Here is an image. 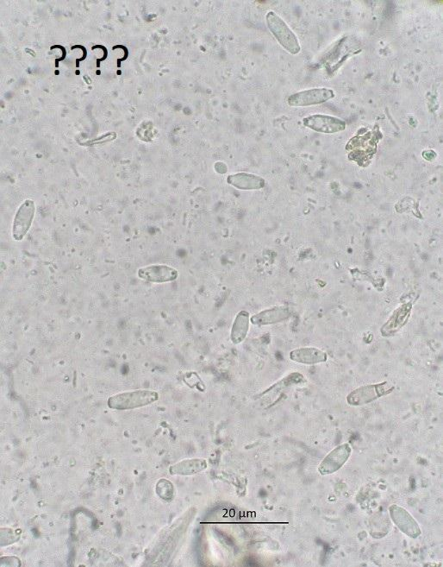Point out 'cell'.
Segmentation results:
<instances>
[{
	"label": "cell",
	"instance_id": "10",
	"mask_svg": "<svg viewBox=\"0 0 443 567\" xmlns=\"http://www.w3.org/2000/svg\"><path fill=\"white\" fill-rule=\"evenodd\" d=\"M291 315V310L286 307H275L263 310V311L253 315L251 323L256 326H270L282 321L289 320Z\"/></svg>",
	"mask_w": 443,
	"mask_h": 567
},
{
	"label": "cell",
	"instance_id": "7",
	"mask_svg": "<svg viewBox=\"0 0 443 567\" xmlns=\"http://www.w3.org/2000/svg\"><path fill=\"white\" fill-rule=\"evenodd\" d=\"M389 513L393 523L409 537L418 539L422 535V530L418 521L406 509L399 505L393 504L389 508Z\"/></svg>",
	"mask_w": 443,
	"mask_h": 567
},
{
	"label": "cell",
	"instance_id": "9",
	"mask_svg": "<svg viewBox=\"0 0 443 567\" xmlns=\"http://www.w3.org/2000/svg\"><path fill=\"white\" fill-rule=\"evenodd\" d=\"M138 277L145 281L154 283H166L176 281L178 271L173 267L165 264H157L142 268L138 272Z\"/></svg>",
	"mask_w": 443,
	"mask_h": 567
},
{
	"label": "cell",
	"instance_id": "1",
	"mask_svg": "<svg viewBox=\"0 0 443 567\" xmlns=\"http://www.w3.org/2000/svg\"><path fill=\"white\" fill-rule=\"evenodd\" d=\"M159 399L157 392L139 389V391L119 393L108 399L107 405L115 410H131L150 405Z\"/></svg>",
	"mask_w": 443,
	"mask_h": 567
},
{
	"label": "cell",
	"instance_id": "14",
	"mask_svg": "<svg viewBox=\"0 0 443 567\" xmlns=\"http://www.w3.org/2000/svg\"><path fill=\"white\" fill-rule=\"evenodd\" d=\"M208 464L206 460H185L170 467L169 474L172 476H192L200 474L206 470Z\"/></svg>",
	"mask_w": 443,
	"mask_h": 567
},
{
	"label": "cell",
	"instance_id": "6",
	"mask_svg": "<svg viewBox=\"0 0 443 567\" xmlns=\"http://www.w3.org/2000/svg\"><path fill=\"white\" fill-rule=\"evenodd\" d=\"M304 126L320 133H338L346 129L345 121L331 115H314L303 119Z\"/></svg>",
	"mask_w": 443,
	"mask_h": 567
},
{
	"label": "cell",
	"instance_id": "16",
	"mask_svg": "<svg viewBox=\"0 0 443 567\" xmlns=\"http://www.w3.org/2000/svg\"><path fill=\"white\" fill-rule=\"evenodd\" d=\"M157 496L166 502H171L174 497V486L168 480L161 479L155 487Z\"/></svg>",
	"mask_w": 443,
	"mask_h": 567
},
{
	"label": "cell",
	"instance_id": "5",
	"mask_svg": "<svg viewBox=\"0 0 443 567\" xmlns=\"http://www.w3.org/2000/svg\"><path fill=\"white\" fill-rule=\"evenodd\" d=\"M36 214V204L32 200H26L18 209L13 225V237L21 241L27 235Z\"/></svg>",
	"mask_w": 443,
	"mask_h": 567
},
{
	"label": "cell",
	"instance_id": "4",
	"mask_svg": "<svg viewBox=\"0 0 443 567\" xmlns=\"http://www.w3.org/2000/svg\"><path fill=\"white\" fill-rule=\"evenodd\" d=\"M335 96L334 90L331 89H312L291 94L287 99V103L293 107H310L324 104L335 98Z\"/></svg>",
	"mask_w": 443,
	"mask_h": 567
},
{
	"label": "cell",
	"instance_id": "13",
	"mask_svg": "<svg viewBox=\"0 0 443 567\" xmlns=\"http://www.w3.org/2000/svg\"><path fill=\"white\" fill-rule=\"evenodd\" d=\"M227 183L241 190H256L265 187V180L253 174L237 173L229 176Z\"/></svg>",
	"mask_w": 443,
	"mask_h": 567
},
{
	"label": "cell",
	"instance_id": "11",
	"mask_svg": "<svg viewBox=\"0 0 443 567\" xmlns=\"http://www.w3.org/2000/svg\"><path fill=\"white\" fill-rule=\"evenodd\" d=\"M289 358L291 361L302 365H317L328 360V355L325 351L316 347H301L291 351Z\"/></svg>",
	"mask_w": 443,
	"mask_h": 567
},
{
	"label": "cell",
	"instance_id": "12",
	"mask_svg": "<svg viewBox=\"0 0 443 567\" xmlns=\"http://www.w3.org/2000/svg\"><path fill=\"white\" fill-rule=\"evenodd\" d=\"M411 306L410 304L404 305L402 307L397 308L388 322L382 327L381 334L384 337H389V336L399 332L407 323L409 317L411 315Z\"/></svg>",
	"mask_w": 443,
	"mask_h": 567
},
{
	"label": "cell",
	"instance_id": "2",
	"mask_svg": "<svg viewBox=\"0 0 443 567\" xmlns=\"http://www.w3.org/2000/svg\"><path fill=\"white\" fill-rule=\"evenodd\" d=\"M267 25L279 44L291 55H298L301 51L300 44L296 35L286 22L275 11H268L266 16Z\"/></svg>",
	"mask_w": 443,
	"mask_h": 567
},
{
	"label": "cell",
	"instance_id": "8",
	"mask_svg": "<svg viewBox=\"0 0 443 567\" xmlns=\"http://www.w3.org/2000/svg\"><path fill=\"white\" fill-rule=\"evenodd\" d=\"M352 448L350 444L343 443L329 452L318 467V471L323 476L331 475L340 470L350 460Z\"/></svg>",
	"mask_w": 443,
	"mask_h": 567
},
{
	"label": "cell",
	"instance_id": "15",
	"mask_svg": "<svg viewBox=\"0 0 443 567\" xmlns=\"http://www.w3.org/2000/svg\"><path fill=\"white\" fill-rule=\"evenodd\" d=\"M251 315L247 311H241L234 319L232 330H230V340L234 345H239L244 342L249 331Z\"/></svg>",
	"mask_w": 443,
	"mask_h": 567
},
{
	"label": "cell",
	"instance_id": "3",
	"mask_svg": "<svg viewBox=\"0 0 443 567\" xmlns=\"http://www.w3.org/2000/svg\"><path fill=\"white\" fill-rule=\"evenodd\" d=\"M395 386L389 382L381 384L365 385L352 391L347 396V402L351 406H362L374 402V400L395 391Z\"/></svg>",
	"mask_w": 443,
	"mask_h": 567
}]
</instances>
